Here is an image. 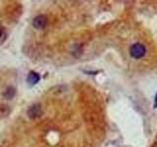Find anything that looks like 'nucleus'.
Returning a JSON list of instances; mask_svg holds the SVG:
<instances>
[{
  "mask_svg": "<svg viewBox=\"0 0 157 147\" xmlns=\"http://www.w3.org/2000/svg\"><path fill=\"white\" fill-rule=\"evenodd\" d=\"M146 53V48L144 44L141 43H135L130 48V54L132 58L135 59H140L142 58Z\"/></svg>",
  "mask_w": 157,
  "mask_h": 147,
  "instance_id": "1",
  "label": "nucleus"
},
{
  "mask_svg": "<svg viewBox=\"0 0 157 147\" xmlns=\"http://www.w3.org/2000/svg\"><path fill=\"white\" fill-rule=\"evenodd\" d=\"M42 115V109L41 106L39 104H34L32 105L29 108L28 110V116L31 118V119H37Z\"/></svg>",
  "mask_w": 157,
  "mask_h": 147,
  "instance_id": "2",
  "label": "nucleus"
},
{
  "mask_svg": "<svg viewBox=\"0 0 157 147\" xmlns=\"http://www.w3.org/2000/svg\"><path fill=\"white\" fill-rule=\"evenodd\" d=\"M47 24V18L43 15H39V16H36L33 20V26L36 28H44Z\"/></svg>",
  "mask_w": 157,
  "mask_h": 147,
  "instance_id": "3",
  "label": "nucleus"
},
{
  "mask_svg": "<svg viewBox=\"0 0 157 147\" xmlns=\"http://www.w3.org/2000/svg\"><path fill=\"white\" fill-rule=\"evenodd\" d=\"M39 80H40V77H39V75L37 73L33 72V71L29 73L27 81H28V82L29 83V85H36V83H37L39 81Z\"/></svg>",
  "mask_w": 157,
  "mask_h": 147,
  "instance_id": "4",
  "label": "nucleus"
},
{
  "mask_svg": "<svg viewBox=\"0 0 157 147\" xmlns=\"http://www.w3.org/2000/svg\"><path fill=\"white\" fill-rule=\"evenodd\" d=\"M15 92H16V90H15V88L14 87H8L7 88V90L5 91L4 93V95L6 98H8V99H11V98L15 95Z\"/></svg>",
  "mask_w": 157,
  "mask_h": 147,
  "instance_id": "5",
  "label": "nucleus"
},
{
  "mask_svg": "<svg viewBox=\"0 0 157 147\" xmlns=\"http://www.w3.org/2000/svg\"><path fill=\"white\" fill-rule=\"evenodd\" d=\"M157 107V93H156V95H155V100H154V108Z\"/></svg>",
  "mask_w": 157,
  "mask_h": 147,
  "instance_id": "6",
  "label": "nucleus"
},
{
  "mask_svg": "<svg viewBox=\"0 0 157 147\" xmlns=\"http://www.w3.org/2000/svg\"><path fill=\"white\" fill-rule=\"evenodd\" d=\"M1 36H2V28H0V37H1Z\"/></svg>",
  "mask_w": 157,
  "mask_h": 147,
  "instance_id": "7",
  "label": "nucleus"
}]
</instances>
